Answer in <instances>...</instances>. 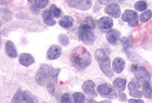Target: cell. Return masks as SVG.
I'll list each match as a JSON object with an SVG mask.
<instances>
[{
	"label": "cell",
	"instance_id": "obj_1",
	"mask_svg": "<svg viewBox=\"0 0 152 103\" xmlns=\"http://www.w3.org/2000/svg\"><path fill=\"white\" fill-rule=\"evenodd\" d=\"M60 71V68L55 69L46 64L41 65L36 74L37 83L42 87H46L49 84L56 85Z\"/></svg>",
	"mask_w": 152,
	"mask_h": 103
},
{
	"label": "cell",
	"instance_id": "obj_2",
	"mask_svg": "<svg viewBox=\"0 0 152 103\" xmlns=\"http://www.w3.org/2000/svg\"><path fill=\"white\" fill-rule=\"evenodd\" d=\"M70 60L73 66L78 69L83 70L91 65L92 58L87 49L83 46H79L73 50Z\"/></svg>",
	"mask_w": 152,
	"mask_h": 103
},
{
	"label": "cell",
	"instance_id": "obj_3",
	"mask_svg": "<svg viewBox=\"0 0 152 103\" xmlns=\"http://www.w3.org/2000/svg\"><path fill=\"white\" fill-rule=\"evenodd\" d=\"M91 29H87L83 26H80L79 30V37L84 44L91 46L94 44L96 39L95 34Z\"/></svg>",
	"mask_w": 152,
	"mask_h": 103
},
{
	"label": "cell",
	"instance_id": "obj_4",
	"mask_svg": "<svg viewBox=\"0 0 152 103\" xmlns=\"http://www.w3.org/2000/svg\"><path fill=\"white\" fill-rule=\"evenodd\" d=\"M97 91L101 96L105 99H114L117 97V93L113 87L109 83H105L97 87Z\"/></svg>",
	"mask_w": 152,
	"mask_h": 103
},
{
	"label": "cell",
	"instance_id": "obj_5",
	"mask_svg": "<svg viewBox=\"0 0 152 103\" xmlns=\"http://www.w3.org/2000/svg\"><path fill=\"white\" fill-rule=\"evenodd\" d=\"M122 20L128 23L131 27H137L139 23V15L136 11L127 9L124 12L121 17Z\"/></svg>",
	"mask_w": 152,
	"mask_h": 103
},
{
	"label": "cell",
	"instance_id": "obj_6",
	"mask_svg": "<svg viewBox=\"0 0 152 103\" xmlns=\"http://www.w3.org/2000/svg\"><path fill=\"white\" fill-rule=\"evenodd\" d=\"M140 82L137 79H132L128 84V88L129 90V94L134 98L140 99L143 96V92L140 91L138 89L140 88Z\"/></svg>",
	"mask_w": 152,
	"mask_h": 103
},
{
	"label": "cell",
	"instance_id": "obj_7",
	"mask_svg": "<svg viewBox=\"0 0 152 103\" xmlns=\"http://www.w3.org/2000/svg\"><path fill=\"white\" fill-rule=\"evenodd\" d=\"M99 64V67L101 70L108 77H113L114 75L113 73L111 70L110 66V59L109 57L105 56L104 58L102 59L97 62Z\"/></svg>",
	"mask_w": 152,
	"mask_h": 103
},
{
	"label": "cell",
	"instance_id": "obj_8",
	"mask_svg": "<svg viewBox=\"0 0 152 103\" xmlns=\"http://www.w3.org/2000/svg\"><path fill=\"white\" fill-rule=\"evenodd\" d=\"M82 89L83 91L88 95L94 98L97 96L96 91V84L92 80H88L84 82L82 86Z\"/></svg>",
	"mask_w": 152,
	"mask_h": 103
},
{
	"label": "cell",
	"instance_id": "obj_9",
	"mask_svg": "<svg viewBox=\"0 0 152 103\" xmlns=\"http://www.w3.org/2000/svg\"><path fill=\"white\" fill-rule=\"evenodd\" d=\"M104 12L106 14L114 18H118L121 15V9L118 4L112 3L105 7Z\"/></svg>",
	"mask_w": 152,
	"mask_h": 103
},
{
	"label": "cell",
	"instance_id": "obj_10",
	"mask_svg": "<svg viewBox=\"0 0 152 103\" xmlns=\"http://www.w3.org/2000/svg\"><path fill=\"white\" fill-rule=\"evenodd\" d=\"M135 76L140 82L144 83L149 82L151 78V75L146 68L143 66L138 68L137 71L135 73Z\"/></svg>",
	"mask_w": 152,
	"mask_h": 103
},
{
	"label": "cell",
	"instance_id": "obj_11",
	"mask_svg": "<svg viewBox=\"0 0 152 103\" xmlns=\"http://www.w3.org/2000/svg\"><path fill=\"white\" fill-rule=\"evenodd\" d=\"M62 49L59 45L54 44L49 49L47 54L48 59L50 60H53L60 57L61 54Z\"/></svg>",
	"mask_w": 152,
	"mask_h": 103
},
{
	"label": "cell",
	"instance_id": "obj_12",
	"mask_svg": "<svg viewBox=\"0 0 152 103\" xmlns=\"http://www.w3.org/2000/svg\"><path fill=\"white\" fill-rule=\"evenodd\" d=\"M113 25V22L111 18L103 17L99 19L97 22V26L101 30H108L111 29Z\"/></svg>",
	"mask_w": 152,
	"mask_h": 103
},
{
	"label": "cell",
	"instance_id": "obj_13",
	"mask_svg": "<svg viewBox=\"0 0 152 103\" xmlns=\"http://www.w3.org/2000/svg\"><path fill=\"white\" fill-rule=\"evenodd\" d=\"M19 63L25 67H29L35 63V59L32 55L27 53H23L19 55Z\"/></svg>",
	"mask_w": 152,
	"mask_h": 103
},
{
	"label": "cell",
	"instance_id": "obj_14",
	"mask_svg": "<svg viewBox=\"0 0 152 103\" xmlns=\"http://www.w3.org/2000/svg\"><path fill=\"white\" fill-rule=\"evenodd\" d=\"M21 103H37L39 100L29 90H26L21 93Z\"/></svg>",
	"mask_w": 152,
	"mask_h": 103
},
{
	"label": "cell",
	"instance_id": "obj_15",
	"mask_svg": "<svg viewBox=\"0 0 152 103\" xmlns=\"http://www.w3.org/2000/svg\"><path fill=\"white\" fill-rule=\"evenodd\" d=\"M106 37V39L110 44H115L120 39V33L118 30L113 29L107 32Z\"/></svg>",
	"mask_w": 152,
	"mask_h": 103
},
{
	"label": "cell",
	"instance_id": "obj_16",
	"mask_svg": "<svg viewBox=\"0 0 152 103\" xmlns=\"http://www.w3.org/2000/svg\"><path fill=\"white\" fill-rule=\"evenodd\" d=\"M125 64L126 62L124 59L121 57L115 58L113 62V68L114 71L118 74L121 73L124 69Z\"/></svg>",
	"mask_w": 152,
	"mask_h": 103
},
{
	"label": "cell",
	"instance_id": "obj_17",
	"mask_svg": "<svg viewBox=\"0 0 152 103\" xmlns=\"http://www.w3.org/2000/svg\"><path fill=\"white\" fill-rule=\"evenodd\" d=\"M5 51L9 57L16 58L18 57V52L14 43L12 41H7L5 44Z\"/></svg>",
	"mask_w": 152,
	"mask_h": 103
},
{
	"label": "cell",
	"instance_id": "obj_18",
	"mask_svg": "<svg viewBox=\"0 0 152 103\" xmlns=\"http://www.w3.org/2000/svg\"><path fill=\"white\" fill-rule=\"evenodd\" d=\"M92 6V2L91 0H80L73 5L72 8L80 10H87L91 9Z\"/></svg>",
	"mask_w": 152,
	"mask_h": 103
},
{
	"label": "cell",
	"instance_id": "obj_19",
	"mask_svg": "<svg viewBox=\"0 0 152 103\" xmlns=\"http://www.w3.org/2000/svg\"><path fill=\"white\" fill-rule=\"evenodd\" d=\"M42 15L43 21L47 25L53 26L56 24V22L53 18L49 10H44L42 13Z\"/></svg>",
	"mask_w": 152,
	"mask_h": 103
},
{
	"label": "cell",
	"instance_id": "obj_20",
	"mask_svg": "<svg viewBox=\"0 0 152 103\" xmlns=\"http://www.w3.org/2000/svg\"><path fill=\"white\" fill-rule=\"evenodd\" d=\"M74 19L69 15H65L58 21V24L61 27L68 29L71 27L74 22Z\"/></svg>",
	"mask_w": 152,
	"mask_h": 103
},
{
	"label": "cell",
	"instance_id": "obj_21",
	"mask_svg": "<svg viewBox=\"0 0 152 103\" xmlns=\"http://www.w3.org/2000/svg\"><path fill=\"white\" fill-rule=\"evenodd\" d=\"M126 79L121 78H116L113 82V85L118 91H122L126 89Z\"/></svg>",
	"mask_w": 152,
	"mask_h": 103
},
{
	"label": "cell",
	"instance_id": "obj_22",
	"mask_svg": "<svg viewBox=\"0 0 152 103\" xmlns=\"http://www.w3.org/2000/svg\"><path fill=\"white\" fill-rule=\"evenodd\" d=\"M142 89L144 96L148 99H152V87L149 82L143 83Z\"/></svg>",
	"mask_w": 152,
	"mask_h": 103
},
{
	"label": "cell",
	"instance_id": "obj_23",
	"mask_svg": "<svg viewBox=\"0 0 152 103\" xmlns=\"http://www.w3.org/2000/svg\"><path fill=\"white\" fill-rule=\"evenodd\" d=\"M133 37L132 35H129L126 37H123L121 39V42L122 43L124 49L126 51L128 49L132 47L133 45Z\"/></svg>",
	"mask_w": 152,
	"mask_h": 103
},
{
	"label": "cell",
	"instance_id": "obj_24",
	"mask_svg": "<svg viewBox=\"0 0 152 103\" xmlns=\"http://www.w3.org/2000/svg\"><path fill=\"white\" fill-rule=\"evenodd\" d=\"M81 25L87 29L93 30L96 28V22L95 20L92 17H86Z\"/></svg>",
	"mask_w": 152,
	"mask_h": 103
},
{
	"label": "cell",
	"instance_id": "obj_25",
	"mask_svg": "<svg viewBox=\"0 0 152 103\" xmlns=\"http://www.w3.org/2000/svg\"><path fill=\"white\" fill-rule=\"evenodd\" d=\"M49 12L52 17L54 18L60 17L61 15L62 11L60 8L57 6L56 5L52 4L50 7Z\"/></svg>",
	"mask_w": 152,
	"mask_h": 103
},
{
	"label": "cell",
	"instance_id": "obj_26",
	"mask_svg": "<svg viewBox=\"0 0 152 103\" xmlns=\"http://www.w3.org/2000/svg\"><path fill=\"white\" fill-rule=\"evenodd\" d=\"M73 96L75 103H85V96L83 93L80 92H75L73 94Z\"/></svg>",
	"mask_w": 152,
	"mask_h": 103
},
{
	"label": "cell",
	"instance_id": "obj_27",
	"mask_svg": "<svg viewBox=\"0 0 152 103\" xmlns=\"http://www.w3.org/2000/svg\"><path fill=\"white\" fill-rule=\"evenodd\" d=\"M152 17V12L150 9H148L147 11L143 12L140 15V20L141 22H146L150 20Z\"/></svg>",
	"mask_w": 152,
	"mask_h": 103
},
{
	"label": "cell",
	"instance_id": "obj_28",
	"mask_svg": "<svg viewBox=\"0 0 152 103\" xmlns=\"http://www.w3.org/2000/svg\"><path fill=\"white\" fill-rule=\"evenodd\" d=\"M134 8L139 12L144 11L147 8V4L145 1H139L136 2L134 5Z\"/></svg>",
	"mask_w": 152,
	"mask_h": 103
},
{
	"label": "cell",
	"instance_id": "obj_29",
	"mask_svg": "<svg viewBox=\"0 0 152 103\" xmlns=\"http://www.w3.org/2000/svg\"><path fill=\"white\" fill-rule=\"evenodd\" d=\"M22 90L21 88L17 90V91L15 92L13 97L11 100V103H21V93H22Z\"/></svg>",
	"mask_w": 152,
	"mask_h": 103
},
{
	"label": "cell",
	"instance_id": "obj_30",
	"mask_svg": "<svg viewBox=\"0 0 152 103\" xmlns=\"http://www.w3.org/2000/svg\"><path fill=\"white\" fill-rule=\"evenodd\" d=\"M34 2L37 8L42 9L48 5L49 0H35Z\"/></svg>",
	"mask_w": 152,
	"mask_h": 103
},
{
	"label": "cell",
	"instance_id": "obj_31",
	"mask_svg": "<svg viewBox=\"0 0 152 103\" xmlns=\"http://www.w3.org/2000/svg\"><path fill=\"white\" fill-rule=\"evenodd\" d=\"M105 56H106L105 53L103 49H99L96 51L95 53V58L97 62L103 59Z\"/></svg>",
	"mask_w": 152,
	"mask_h": 103
},
{
	"label": "cell",
	"instance_id": "obj_32",
	"mask_svg": "<svg viewBox=\"0 0 152 103\" xmlns=\"http://www.w3.org/2000/svg\"><path fill=\"white\" fill-rule=\"evenodd\" d=\"M58 41L62 45L66 46L69 44V37H67V36L65 34H61L59 36L58 38Z\"/></svg>",
	"mask_w": 152,
	"mask_h": 103
},
{
	"label": "cell",
	"instance_id": "obj_33",
	"mask_svg": "<svg viewBox=\"0 0 152 103\" xmlns=\"http://www.w3.org/2000/svg\"><path fill=\"white\" fill-rule=\"evenodd\" d=\"M48 92L51 95H53L55 92V85L49 84L46 87Z\"/></svg>",
	"mask_w": 152,
	"mask_h": 103
},
{
	"label": "cell",
	"instance_id": "obj_34",
	"mask_svg": "<svg viewBox=\"0 0 152 103\" xmlns=\"http://www.w3.org/2000/svg\"><path fill=\"white\" fill-rule=\"evenodd\" d=\"M70 100L69 96L68 93H65L63 95L61 98V103H71Z\"/></svg>",
	"mask_w": 152,
	"mask_h": 103
},
{
	"label": "cell",
	"instance_id": "obj_35",
	"mask_svg": "<svg viewBox=\"0 0 152 103\" xmlns=\"http://www.w3.org/2000/svg\"><path fill=\"white\" fill-rule=\"evenodd\" d=\"M99 2L103 5H109L113 2L114 0H98Z\"/></svg>",
	"mask_w": 152,
	"mask_h": 103
},
{
	"label": "cell",
	"instance_id": "obj_36",
	"mask_svg": "<svg viewBox=\"0 0 152 103\" xmlns=\"http://www.w3.org/2000/svg\"><path fill=\"white\" fill-rule=\"evenodd\" d=\"M65 1L71 7H72L73 5L78 1H80V0H65Z\"/></svg>",
	"mask_w": 152,
	"mask_h": 103
},
{
	"label": "cell",
	"instance_id": "obj_37",
	"mask_svg": "<svg viewBox=\"0 0 152 103\" xmlns=\"http://www.w3.org/2000/svg\"><path fill=\"white\" fill-rule=\"evenodd\" d=\"M138 68L139 67H138V65L137 64H132V65H131V66H130V70L132 73H135L138 70Z\"/></svg>",
	"mask_w": 152,
	"mask_h": 103
},
{
	"label": "cell",
	"instance_id": "obj_38",
	"mask_svg": "<svg viewBox=\"0 0 152 103\" xmlns=\"http://www.w3.org/2000/svg\"><path fill=\"white\" fill-rule=\"evenodd\" d=\"M129 103H144V101L142 100L130 99L128 101Z\"/></svg>",
	"mask_w": 152,
	"mask_h": 103
},
{
	"label": "cell",
	"instance_id": "obj_39",
	"mask_svg": "<svg viewBox=\"0 0 152 103\" xmlns=\"http://www.w3.org/2000/svg\"><path fill=\"white\" fill-rule=\"evenodd\" d=\"M119 98L122 101H124L126 99V96L125 93H120L119 94Z\"/></svg>",
	"mask_w": 152,
	"mask_h": 103
},
{
	"label": "cell",
	"instance_id": "obj_40",
	"mask_svg": "<svg viewBox=\"0 0 152 103\" xmlns=\"http://www.w3.org/2000/svg\"><path fill=\"white\" fill-rule=\"evenodd\" d=\"M88 103H96L95 100L91 98H88L87 99Z\"/></svg>",
	"mask_w": 152,
	"mask_h": 103
},
{
	"label": "cell",
	"instance_id": "obj_41",
	"mask_svg": "<svg viewBox=\"0 0 152 103\" xmlns=\"http://www.w3.org/2000/svg\"><path fill=\"white\" fill-rule=\"evenodd\" d=\"M28 1H29L30 3L32 4L34 2V1H35V0H28Z\"/></svg>",
	"mask_w": 152,
	"mask_h": 103
},
{
	"label": "cell",
	"instance_id": "obj_42",
	"mask_svg": "<svg viewBox=\"0 0 152 103\" xmlns=\"http://www.w3.org/2000/svg\"><path fill=\"white\" fill-rule=\"evenodd\" d=\"M120 1H126V0H120Z\"/></svg>",
	"mask_w": 152,
	"mask_h": 103
}]
</instances>
